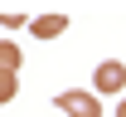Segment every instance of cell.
Masks as SVG:
<instances>
[{
	"instance_id": "6da1fadb",
	"label": "cell",
	"mask_w": 126,
	"mask_h": 117,
	"mask_svg": "<svg viewBox=\"0 0 126 117\" xmlns=\"http://www.w3.org/2000/svg\"><path fill=\"white\" fill-rule=\"evenodd\" d=\"M121 88H126V64H121V59H102L97 73H92V93H97V98H102V93L116 98Z\"/></svg>"
},
{
	"instance_id": "7a4b0ae2",
	"label": "cell",
	"mask_w": 126,
	"mask_h": 117,
	"mask_svg": "<svg viewBox=\"0 0 126 117\" xmlns=\"http://www.w3.org/2000/svg\"><path fill=\"white\" fill-rule=\"evenodd\" d=\"M58 112H68V117H102V98L97 93H82V88H68V93H58Z\"/></svg>"
},
{
	"instance_id": "3957f363",
	"label": "cell",
	"mask_w": 126,
	"mask_h": 117,
	"mask_svg": "<svg viewBox=\"0 0 126 117\" xmlns=\"http://www.w3.org/2000/svg\"><path fill=\"white\" fill-rule=\"evenodd\" d=\"M63 29H68V15H39V20H29L34 39H58Z\"/></svg>"
},
{
	"instance_id": "277c9868",
	"label": "cell",
	"mask_w": 126,
	"mask_h": 117,
	"mask_svg": "<svg viewBox=\"0 0 126 117\" xmlns=\"http://www.w3.org/2000/svg\"><path fill=\"white\" fill-rule=\"evenodd\" d=\"M0 73H19V44L0 39Z\"/></svg>"
},
{
	"instance_id": "5b68a950",
	"label": "cell",
	"mask_w": 126,
	"mask_h": 117,
	"mask_svg": "<svg viewBox=\"0 0 126 117\" xmlns=\"http://www.w3.org/2000/svg\"><path fill=\"white\" fill-rule=\"evenodd\" d=\"M15 93H19V78L15 73H0V102H15Z\"/></svg>"
},
{
	"instance_id": "8992f818",
	"label": "cell",
	"mask_w": 126,
	"mask_h": 117,
	"mask_svg": "<svg viewBox=\"0 0 126 117\" xmlns=\"http://www.w3.org/2000/svg\"><path fill=\"white\" fill-rule=\"evenodd\" d=\"M116 117H126V98H121V102H116Z\"/></svg>"
}]
</instances>
